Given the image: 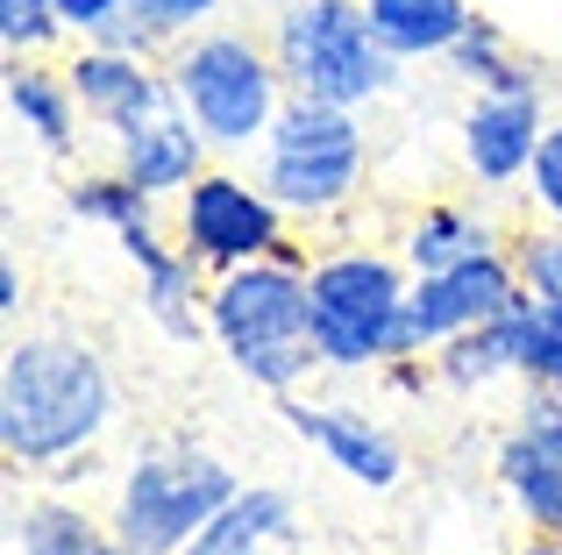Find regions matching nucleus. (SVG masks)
Segmentation results:
<instances>
[{"mask_svg":"<svg viewBox=\"0 0 562 555\" xmlns=\"http://www.w3.org/2000/svg\"><path fill=\"white\" fill-rule=\"evenodd\" d=\"M527 193H535V207L562 228V122H549V136H541L535 171H527Z\"/></svg>","mask_w":562,"mask_h":555,"instance_id":"obj_28","label":"nucleus"},{"mask_svg":"<svg viewBox=\"0 0 562 555\" xmlns=\"http://www.w3.org/2000/svg\"><path fill=\"white\" fill-rule=\"evenodd\" d=\"M314 292V342L328 371H378L398 363V314L413 292V264L384 250H335L306 271Z\"/></svg>","mask_w":562,"mask_h":555,"instance_id":"obj_5","label":"nucleus"},{"mask_svg":"<svg viewBox=\"0 0 562 555\" xmlns=\"http://www.w3.org/2000/svg\"><path fill=\"white\" fill-rule=\"evenodd\" d=\"M235 471L214 456V449H150L122 471V491H114V534L143 555H179L221 506L235 499Z\"/></svg>","mask_w":562,"mask_h":555,"instance_id":"obj_7","label":"nucleus"},{"mask_svg":"<svg viewBox=\"0 0 562 555\" xmlns=\"http://www.w3.org/2000/svg\"><path fill=\"white\" fill-rule=\"evenodd\" d=\"M520 434L535 449H549V456H562V385H535L520 406Z\"/></svg>","mask_w":562,"mask_h":555,"instance_id":"obj_29","label":"nucleus"},{"mask_svg":"<svg viewBox=\"0 0 562 555\" xmlns=\"http://www.w3.org/2000/svg\"><path fill=\"white\" fill-rule=\"evenodd\" d=\"M513 555H562V542H555V534H535V542H527V548H513Z\"/></svg>","mask_w":562,"mask_h":555,"instance_id":"obj_32","label":"nucleus"},{"mask_svg":"<svg viewBox=\"0 0 562 555\" xmlns=\"http://www.w3.org/2000/svg\"><path fill=\"white\" fill-rule=\"evenodd\" d=\"M122 257L143 278V314H150L171 342H200V335H206V292H214V278H206L200 257H192V250H171L157 228L122 236Z\"/></svg>","mask_w":562,"mask_h":555,"instance_id":"obj_13","label":"nucleus"},{"mask_svg":"<svg viewBox=\"0 0 562 555\" xmlns=\"http://www.w3.org/2000/svg\"><path fill=\"white\" fill-rule=\"evenodd\" d=\"M206 150H214V143H206V128L186 114V100H171V107H157L150 122H136L128 136H114V165L157 200H179L206 171Z\"/></svg>","mask_w":562,"mask_h":555,"instance_id":"obj_14","label":"nucleus"},{"mask_svg":"<svg viewBox=\"0 0 562 555\" xmlns=\"http://www.w3.org/2000/svg\"><path fill=\"white\" fill-rule=\"evenodd\" d=\"M520 363H527V292L506 306V314L449 335V342L427 356V371H435L441 385H456V392H484V385H498V377H513Z\"/></svg>","mask_w":562,"mask_h":555,"instance_id":"obj_15","label":"nucleus"},{"mask_svg":"<svg viewBox=\"0 0 562 555\" xmlns=\"http://www.w3.org/2000/svg\"><path fill=\"white\" fill-rule=\"evenodd\" d=\"M179 250H192L206 271H235L285 250V207L263 193V179L200 171L179 193Z\"/></svg>","mask_w":562,"mask_h":555,"instance_id":"obj_8","label":"nucleus"},{"mask_svg":"<svg viewBox=\"0 0 562 555\" xmlns=\"http://www.w3.org/2000/svg\"><path fill=\"white\" fill-rule=\"evenodd\" d=\"M8 114L29 143H43L50 157H65L79 143V93L65 71H43L36 57H8Z\"/></svg>","mask_w":562,"mask_h":555,"instance_id":"obj_16","label":"nucleus"},{"mask_svg":"<svg viewBox=\"0 0 562 555\" xmlns=\"http://www.w3.org/2000/svg\"><path fill=\"white\" fill-rule=\"evenodd\" d=\"M527 385H562V299H535L527 292Z\"/></svg>","mask_w":562,"mask_h":555,"instance_id":"obj_25","label":"nucleus"},{"mask_svg":"<svg viewBox=\"0 0 562 555\" xmlns=\"http://www.w3.org/2000/svg\"><path fill=\"white\" fill-rule=\"evenodd\" d=\"M306 271L314 264L285 242L278 257L214 271V292H206V335L221 342V356L257 392H278V399H292L306 385V371H321Z\"/></svg>","mask_w":562,"mask_h":555,"instance_id":"obj_2","label":"nucleus"},{"mask_svg":"<svg viewBox=\"0 0 562 555\" xmlns=\"http://www.w3.org/2000/svg\"><path fill=\"white\" fill-rule=\"evenodd\" d=\"M292 534V499L278 485H243L179 555H271Z\"/></svg>","mask_w":562,"mask_h":555,"instance_id":"obj_17","label":"nucleus"},{"mask_svg":"<svg viewBox=\"0 0 562 555\" xmlns=\"http://www.w3.org/2000/svg\"><path fill=\"white\" fill-rule=\"evenodd\" d=\"M363 114L335 100H285L263 136V193L300 222L342 214L363 185Z\"/></svg>","mask_w":562,"mask_h":555,"instance_id":"obj_6","label":"nucleus"},{"mask_svg":"<svg viewBox=\"0 0 562 555\" xmlns=\"http://www.w3.org/2000/svg\"><path fill=\"white\" fill-rule=\"evenodd\" d=\"M114 420V377L79 335H22L0 363V449L14 471L86 456Z\"/></svg>","mask_w":562,"mask_h":555,"instance_id":"obj_1","label":"nucleus"},{"mask_svg":"<svg viewBox=\"0 0 562 555\" xmlns=\"http://www.w3.org/2000/svg\"><path fill=\"white\" fill-rule=\"evenodd\" d=\"M14 306H22V271L0 264V314H14Z\"/></svg>","mask_w":562,"mask_h":555,"instance_id":"obj_31","label":"nucleus"},{"mask_svg":"<svg viewBox=\"0 0 562 555\" xmlns=\"http://www.w3.org/2000/svg\"><path fill=\"white\" fill-rule=\"evenodd\" d=\"M484 250H498V236L470 207H427L420 222L406 228V264H413V278H420V271L470 264V257H484Z\"/></svg>","mask_w":562,"mask_h":555,"instance_id":"obj_21","label":"nucleus"},{"mask_svg":"<svg viewBox=\"0 0 562 555\" xmlns=\"http://www.w3.org/2000/svg\"><path fill=\"white\" fill-rule=\"evenodd\" d=\"M549 136V100L541 86L527 93H477V107L463 114V165L477 185H520L535 171V150Z\"/></svg>","mask_w":562,"mask_h":555,"instance_id":"obj_11","label":"nucleus"},{"mask_svg":"<svg viewBox=\"0 0 562 555\" xmlns=\"http://www.w3.org/2000/svg\"><path fill=\"white\" fill-rule=\"evenodd\" d=\"M128 8H136L143 22H150L157 36H165V43H186L192 29H206L221 8H228V0H128Z\"/></svg>","mask_w":562,"mask_h":555,"instance_id":"obj_27","label":"nucleus"},{"mask_svg":"<svg viewBox=\"0 0 562 555\" xmlns=\"http://www.w3.org/2000/svg\"><path fill=\"white\" fill-rule=\"evenodd\" d=\"M271 57L292 100H335V107L363 114L398 86V57L378 43L363 0H285L271 29Z\"/></svg>","mask_w":562,"mask_h":555,"instance_id":"obj_3","label":"nucleus"},{"mask_svg":"<svg viewBox=\"0 0 562 555\" xmlns=\"http://www.w3.org/2000/svg\"><path fill=\"white\" fill-rule=\"evenodd\" d=\"M171 86H179L186 114L206 128L214 150H249L271 136L278 107H285V71H278L271 43L243 36V29H192L171 43Z\"/></svg>","mask_w":562,"mask_h":555,"instance_id":"obj_4","label":"nucleus"},{"mask_svg":"<svg viewBox=\"0 0 562 555\" xmlns=\"http://www.w3.org/2000/svg\"><path fill=\"white\" fill-rule=\"evenodd\" d=\"M513 264H520V285L535 292V299H562V228L527 236L520 250H513Z\"/></svg>","mask_w":562,"mask_h":555,"instance_id":"obj_26","label":"nucleus"},{"mask_svg":"<svg viewBox=\"0 0 562 555\" xmlns=\"http://www.w3.org/2000/svg\"><path fill=\"white\" fill-rule=\"evenodd\" d=\"M65 207L79 214V222L108 228L114 242L136 236V228H157V193H143V185L128 179L122 165H114V171H93V179H79V185L65 193Z\"/></svg>","mask_w":562,"mask_h":555,"instance_id":"obj_22","label":"nucleus"},{"mask_svg":"<svg viewBox=\"0 0 562 555\" xmlns=\"http://www.w3.org/2000/svg\"><path fill=\"white\" fill-rule=\"evenodd\" d=\"M555 542H562V528H555Z\"/></svg>","mask_w":562,"mask_h":555,"instance_id":"obj_34","label":"nucleus"},{"mask_svg":"<svg viewBox=\"0 0 562 555\" xmlns=\"http://www.w3.org/2000/svg\"><path fill=\"white\" fill-rule=\"evenodd\" d=\"M363 14H371L378 43L398 65H413V57H449L456 43H463V29L477 22L470 0H363Z\"/></svg>","mask_w":562,"mask_h":555,"instance_id":"obj_18","label":"nucleus"},{"mask_svg":"<svg viewBox=\"0 0 562 555\" xmlns=\"http://www.w3.org/2000/svg\"><path fill=\"white\" fill-rule=\"evenodd\" d=\"M498 485H506V499H513V513L527 520L535 534H555L562 528V456H549V449H535L520 428L498 442Z\"/></svg>","mask_w":562,"mask_h":555,"instance_id":"obj_19","label":"nucleus"},{"mask_svg":"<svg viewBox=\"0 0 562 555\" xmlns=\"http://www.w3.org/2000/svg\"><path fill=\"white\" fill-rule=\"evenodd\" d=\"M14 542H22V555H122L114 520L100 528L86 506H65V499H36L14 528Z\"/></svg>","mask_w":562,"mask_h":555,"instance_id":"obj_20","label":"nucleus"},{"mask_svg":"<svg viewBox=\"0 0 562 555\" xmlns=\"http://www.w3.org/2000/svg\"><path fill=\"white\" fill-rule=\"evenodd\" d=\"M57 14H65V36H108L114 22L128 14V0H57Z\"/></svg>","mask_w":562,"mask_h":555,"instance_id":"obj_30","label":"nucleus"},{"mask_svg":"<svg viewBox=\"0 0 562 555\" xmlns=\"http://www.w3.org/2000/svg\"><path fill=\"white\" fill-rule=\"evenodd\" d=\"M57 36H65L57 0H0V43H8V57H43Z\"/></svg>","mask_w":562,"mask_h":555,"instance_id":"obj_24","label":"nucleus"},{"mask_svg":"<svg viewBox=\"0 0 562 555\" xmlns=\"http://www.w3.org/2000/svg\"><path fill=\"white\" fill-rule=\"evenodd\" d=\"M449 65L463 71V79L477 86V93H527V86H541L535 71H527L520 57H513L506 29H498L492 14H477V22L463 29V43H456V50H449Z\"/></svg>","mask_w":562,"mask_h":555,"instance_id":"obj_23","label":"nucleus"},{"mask_svg":"<svg viewBox=\"0 0 562 555\" xmlns=\"http://www.w3.org/2000/svg\"><path fill=\"white\" fill-rule=\"evenodd\" d=\"M285 428L300 434V442H314L321 456H328L335 471L349 477V485H363V491H392L398 477H406L398 442L378 428V420H363L357 406H306V399H285Z\"/></svg>","mask_w":562,"mask_h":555,"instance_id":"obj_12","label":"nucleus"},{"mask_svg":"<svg viewBox=\"0 0 562 555\" xmlns=\"http://www.w3.org/2000/svg\"><path fill=\"white\" fill-rule=\"evenodd\" d=\"M122 555H143V548H128V542H122Z\"/></svg>","mask_w":562,"mask_h":555,"instance_id":"obj_33","label":"nucleus"},{"mask_svg":"<svg viewBox=\"0 0 562 555\" xmlns=\"http://www.w3.org/2000/svg\"><path fill=\"white\" fill-rule=\"evenodd\" d=\"M520 264L513 250H484L470 264H449V271H420L406 292V314H398V356H435L449 335L477 328V320L506 314L520 299Z\"/></svg>","mask_w":562,"mask_h":555,"instance_id":"obj_9","label":"nucleus"},{"mask_svg":"<svg viewBox=\"0 0 562 555\" xmlns=\"http://www.w3.org/2000/svg\"><path fill=\"white\" fill-rule=\"evenodd\" d=\"M65 79H71V93H79L86 122H100L108 136H128L136 122H150L157 107L179 100L165 57H136V50H114V43H79Z\"/></svg>","mask_w":562,"mask_h":555,"instance_id":"obj_10","label":"nucleus"}]
</instances>
